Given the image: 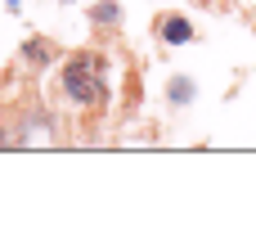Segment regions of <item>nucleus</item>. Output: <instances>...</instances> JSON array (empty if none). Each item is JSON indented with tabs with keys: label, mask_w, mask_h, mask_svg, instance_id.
<instances>
[{
	"label": "nucleus",
	"mask_w": 256,
	"mask_h": 225,
	"mask_svg": "<svg viewBox=\"0 0 256 225\" xmlns=\"http://www.w3.org/2000/svg\"><path fill=\"white\" fill-rule=\"evenodd\" d=\"M58 95L72 108H104L108 104V59L99 50H76L58 68Z\"/></svg>",
	"instance_id": "obj_1"
},
{
	"label": "nucleus",
	"mask_w": 256,
	"mask_h": 225,
	"mask_svg": "<svg viewBox=\"0 0 256 225\" xmlns=\"http://www.w3.org/2000/svg\"><path fill=\"white\" fill-rule=\"evenodd\" d=\"M158 41L184 45V41H194V23H189L184 14H162V18H158Z\"/></svg>",
	"instance_id": "obj_2"
},
{
	"label": "nucleus",
	"mask_w": 256,
	"mask_h": 225,
	"mask_svg": "<svg viewBox=\"0 0 256 225\" xmlns=\"http://www.w3.org/2000/svg\"><path fill=\"white\" fill-rule=\"evenodd\" d=\"M54 59H58V45H54L50 36H27V41H22V63L45 68V63H54Z\"/></svg>",
	"instance_id": "obj_3"
},
{
	"label": "nucleus",
	"mask_w": 256,
	"mask_h": 225,
	"mask_svg": "<svg viewBox=\"0 0 256 225\" xmlns=\"http://www.w3.org/2000/svg\"><path fill=\"white\" fill-rule=\"evenodd\" d=\"M90 23L94 27H117L122 23V5L117 0H94L90 5Z\"/></svg>",
	"instance_id": "obj_4"
},
{
	"label": "nucleus",
	"mask_w": 256,
	"mask_h": 225,
	"mask_svg": "<svg viewBox=\"0 0 256 225\" xmlns=\"http://www.w3.org/2000/svg\"><path fill=\"white\" fill-rule=\"evenodd\" d=\"M189 99H194V81L189 77H176L171 81V104H189Z\"/></svg>",
	"instance_id": "obj_5"
}]
</instances>
